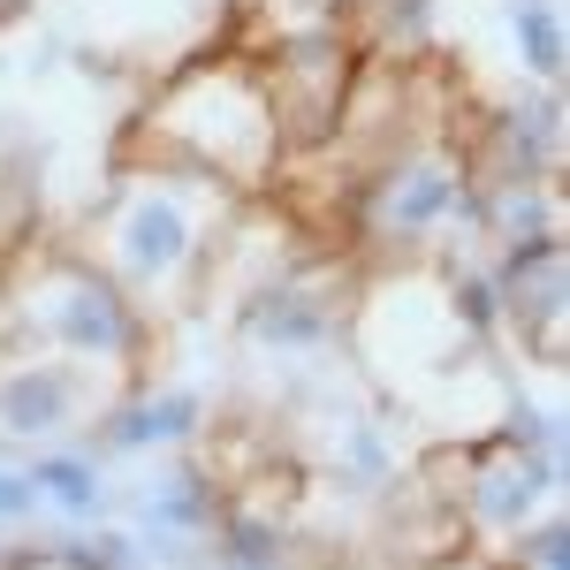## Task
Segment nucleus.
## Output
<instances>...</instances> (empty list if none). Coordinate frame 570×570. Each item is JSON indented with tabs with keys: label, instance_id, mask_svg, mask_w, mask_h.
Segmentation results:
<instances>
[{
	"label": "nucleus",
	"instance_id": "f257e3e1",
	"mask_svg": "<svg viewBox=\"0 0 570 570\" xmlns=\"http://www.w3.org/2000/svg\"><path fill=\"white\" fill-rule=\"evenodd\" d=\"M31 320H39V335H53L61 351H77V357H130L137 351V305L107 274H85V266H61L31 297Z\"/></svg>",
	"mask_w": 570,
	"mask_h": 570
},
{
	"label": "nucleus",
	"instance_id": "f03ea898",
	"mask_svg": "<svg viewBox=\"0 0 570 570\" xmlns=\"http://www.w3.org/2000/svg\"><path fill=\"white\" fill-rule=\"evenodd\" d=\"M115 266L130 282H176L198 259V190L183 183H145L130 190V206L115 214Z\"/></svg>",
	"mask_w": 570,
	"mask_h": 570
},
{
	"label": "nucleus",
	"instance_id": "7ed1b4c3",
	"mask_svg": "<svg viewBox=\"0 0 570 570\" xmlns=\"http://www.w3.org/2000/svg\"><path fill=\"white\" fill-rule=\"evenodd\" d=\"M456 190H464V168H456L449 153H411V160H395L389 176L373 183V228H381V236H403V244H419L426 228L449 220Z\"/></svg>",
	"mask_w": 570,
	"mask_h": 570
},
{
	"label": "nucleus",
	"instance_id": "20e7f679",
	"mask_svg": "<svg viewBox=\"0 0 570 570\" xmlns=\"http://www.w3.org/2000/svg\"><path fill=\"white\" fill-rule=\"evenodd\" d=\"M556 487H563V449H556V456L494 449L480 472H472V487H464V510H472V525H487V532H525L532 510H540Z\"/></svg>",
	"mask_w": 570,
	"mask_h": 570
},
{
	"label": "nucleus",
	"instance_id": "39448f33",
	"mask_svg": "<svg viewBox=\"0 0 570 570\" xmlns=\"http://www.w3.org/2000/svg\"><path fill=\"white\" fill-rule=\"evenodd\" d=\"M343 85H351V53L335 31H305L282 46V115H305V130H327L343 115Z\"/></svg>",
	"mask_w": 570,
	"mask_h": 570
},
{
	"label": "nucleus",
	"instance_id": "423d86ee",
	"mask_svg": "<svg viewBox=\"0 0 570 570\" xmlns=\"http://www.w3.org/2000/svg\"><path fill=\"white\" fill-rule=\"evenodd\" d=\"M85 403V381L69 365H16L0 381V434L16 441H39V434H61Z\"/></svg>",
	"mask_w": 570,
	"mask_h": 570
},
{
	"label": "nucleus",
	"instance_id": "0eeeda50",
	"mask_svg": "<svg viewBox=\"0 0 570 570\" xmlns=\"http://www.w3.org/2000/svg\"><path fill=\"white\" fill-rule=\"evenodd\" d=\"M198 419H206V403L190 389L122 403V411H107V426H99V456H107V449H168V441H190Z\"/></svg>",
	"mask_w": 570,
	"mask_h": 570
},
{
	"label": "nucleus",
	"instance_id": "6e6552de",
	"mask_svg": "<svg viewBox=\"0 0 570 570\" xmlns=\"http://www.w3.org/2000/svg\"><path fill=\"white\" fill-rule=\"evenodd\" d=\"M244 335L266 351H320L335 335V305H320L312 289H266L259 305H244Z\"/></svg>",
	"mask_w": 570,
	"mask_h": 570
},
{
	"label": "nucleus",
	"instance_id": "1a4fd4ad",
	"mask_svg": "<svg viewBox=\"0 0 570 570\" xmlns=\"http://www.w3.org/2000/svg\"><path fill=\"white\" fill-rule=\"evenodd\" d=\"M214 518H220L214 487L198 480V472H183V464H176V472H160V480H153V494H145V532H153L168 556L183 548V532H206Z\"/></svg>",
	"mask_w": 570,
	"mask_h": 570
},
{
	"label": "nucleus",
	"instance_id": "9d476101",
	"mask_svg": "<svg viewBox=\"0 0 570 570\" xmlns=\"http://www.w3.org/2000/svg\"><path fill=\"white\" fill-rule=\"evenodd\" d=\"M31 487H39V502L53 510H69V518H99V502H107V487H99V456H39L31 464Z\"/></svg>",
	"mask_w": 570,
	"mask_h": 570
},
{
	"label": "nucleus",
	"instance_id": "9b49d317",
	"mask_svg": "<svg viewBox=\"0 0 570 570\" xmlns=\"http://www.w3.org/2000/svg\"><path fill=\"white\" fill-rule=\"evenodd\" d=\"M214 563L220 570H282V532L266 525V518H252V510H228V518H214Z\"/></svg>",
	"mask_w": 570,
	"mask_h": 570
},
{
	"label": "nucleus",
	"instance_id": "f8f14e48",
	"mask_svg": "<svg viewBox=\"0 0 570 570\" xmlns=\"http://www.w3.org/2000/svg\"><path fill=\"white\" fill-rule=\"evenodd\" d=\"M510 31H518V61H525L540 85H556L570 61L563 46V16H556V0H518V16H510Z\"/></svg>",
	"mask_w": 570,
	"mask_h": 570
},
{
	"label": "nucleus",
	"instance_id": "ddd939ff",
	"mask_svg": "<svg viewBox=\"0 0 570 570\" xmlns=\"http://www.w3.org/2000/svg\"><path fill=\"white\" fill-rule=\"evenodd\" d=\"M449 320H456L472 343H487V335L502 327V289H494V274H456V282H449Z\"/></svg>",
	"mask_w": 570,
	"mask_h": 570
},
{
	"label": "nucleus",
	"instance_id": "4468645a",
	"mask_svg": "<svg viewBox=\"0 0 570 570\" xmlns=\"http://www.w3.org/2000/svg\"><path fill=\"white\" fill-rule=\"evenodd\" d=\"M494 449L556 456V449H563V419H556V411H532V403H510V411H502V426H494Z\"/></svg>",
	"mask_w": 570,
	"mask_h": 570
},
{
	"label": "nucleus",
	"instance_id": "2eb2a0df",
	"mask_svg": "<svg viewBox=\"0 0 570 570\" xmlns=\"http://www.w3.org/2000/svg\"><path fill=\"white\" fill-rule=\"evenodd\" d=\"M61 570H145V540L130 532H99V540H61Z\"/></svg>",
	"mask_w": 570,
	"mask_h": 570
},
{
	"label": "nucleus",
	"instance_id": "dca6fc26",
	"mask_svg": "<svg viewBox=\"0 0 570 570\" xmlns=\"http://www.w3.org/2000/svg\"><path fill=\"white\" fill-rule=\"evenodd\" d=\"M518 570H570V532H563V518L518 532Z\"/></svg>",
	"mask_w": 570,
	"mask_h": 570
},
{
	"label": "nucleus",
	"instance_id": "f3484780",
	"mask_svg": "<svg viewBox=\"0 0 570 570\" xmlns=\"http://www.w3.org/2000/svg\"><path fill=\"white\" fill-rule=\"evenodd\" d=\"M31 510H39L31 472H0V525H16V518H31Z\"/></svg>",
	"mask_w": 570,
	"mask_h": 570
},
{
	"label": "nucleus",
	"instance_id": "a211bd4d",
	"mask_svg": "<svg viewBox=\"0 0 570 570\" xmlns=\"http://www.w3.org/2000/svg\"><path fill=\"white\" fill-rule=\"evenodd\" d=\"M351 464L365 480H381V472H389V441L373 434V426H351Z\"/></svg>",
	"mask_w": 570,
	"mask_h": 570
}]
</instances>
